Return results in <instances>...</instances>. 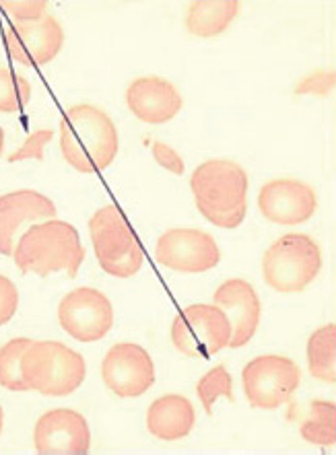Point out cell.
Instances as JSON below:
<instances>
[{
    "instance_id": "8",
    "label": "cell",
    "mask_w": 336,
    "mask_h": 455,
    "mask_svg": "<svg viewBox=\"0 0 336 455\" xmlns=\"http://www.w3.org/2000/svg\"><path fill=\"white\" fill-rule=\"evenodd\" d=\"M301 386V369L283 355H260L242 371V387L254 411H279Z\"/></svg>"
},
{
    "instance_id": "15",
    "label": "cell",
    "mask_w": 336,
    "mask_h": 455,
    "mask_svg": "<svg viewBox=\"0 0 336 455\" xmlns=\"http://www.w3.org/2000/svg\"><path fill=\"white\" fill-rule=\"evenodd\" d=\"M212 303L221 307L231 323V348H242L254 338L262 317L260 297L244 278H229L212 292Z\"/></svg>"
},
{
    "instance_id": "31",
    "label": "cell",
    "mask_w": 336,
    "mask_h": 455,
    "mask_svg": "<svg viewBox=\"0 0 336 455\" xmlns=\"http://www.w3.org/2000/svg\"><path fill=\"white\" fill-rule=\"evenodd\" d=\"M3 427H4V411L3 406H0V435H3Z\"/></svg>"
},
{
    "instance_id": "21",
    "label": "cell",
    "mask_w": 336,
    "mask_h": 455,
    "mask_svg": "<svg viewBox=\"0 0 336 455\" xmlns=\"http://www.w3.org/2000/svg\"><path fill=\"white\" fill-rule=\"evenodd\" d=\"M308 369L324 383H336V326L328 323L316 330L308 340Z\"/></svg>"
},
{
    "instance_id": "20",
    "label": "cell",
    "mask_w": 336,
    "mask_h": 455,
    "mask_svg": "<svg viewBox=\"0 0 336 455\" xmlns=\"http://www.w3.org/2000/svg\"><path fill=\"white\" fill-rule=\"evenodd\" d=\"M300 435L303 441L320 447L336 443V404L328 400L309 402L308 411L300 416Z\"/></svg>"
},
{
    "instance_id": "2",
    "label": "cell",
    "mask_w": 336,
    "mask_h": 455,
    "mask_svg": "<svg viewBox=\"0 0 336 455\" xmlns=\"http://www.w3.org/2000/svg\"><path fill=\"white\" fill-rule=\"evenodd\" d=\"M190 190L198 212L219 229H237L248 214V172L236 161L209 159L192 172Z\"/></svg>"
},
{
    "instance_id": "1",
    "label": "cell",
    "mask_w": 336,
    "mask_h": 455,
    "mask_svg": "<svg viewBox=\"0 0 336 455\" xmlns=\"http://www.w3.org/2000/svg\"><path fill=\"white\" fill-rule=\"evenodd\" d=\"M120 148L118 128L106 109L76 103L60 118V153L79 173H100L114 164Z\"/></svg>"
},
{
    "instance_id": "14",
    "label": "cell",
    "mask_w": 336,
    "mask_h": 455,
    "mask_svg": "<svg viewBox=\"0 0 336 455\" xmlns=\"http://www.w3.org/2000/svg\"><path fill=\"white\" fill-rule=\"evenodd\" d=\"M258 208L270 223L295 227L309 220L318 211V194L308 181L281 178L260 188Z\"/></svg>"
},
{
    "instance_id": "3",
    "label": "cell",
    "mask_w": 336,
    "mask_h": 455,
    "mask_svg": "<svg viewBox=\"0 0 336 455\" xmlns=\"http://www.w3.org/2000/svg\"><path fill=\"white\" fill-rule=\"evenodd\" d=\"M12 259L23 275L48 278L62 270L68 278H76L81 264L85 262V248L75 225L60 219H48L31 225L17 239Z\"/></svg>"
},
{
    "instance_id": "6",
    "label": "cell",
    "mask_w": 336,
    "mask_h": 455,
    "mask_svg": "<svg viewBox=\"0 0 336 455\" xmlns=\"http://www.w3.org/2000/svg\"><path fill=\"white\" fill-rule=\"evenodd\" d=\"M89 237H92L97 262L109 276L132 278L143 268V248L116 204L103 206L92 214Z\"/></svg>"
},
{
    "instance_id": "22",
    "label": "cell",
    "mask_w": 336,
    "mask_h": 455,
    "mask_svg": "<svg viewBox=\"0 0 336 455\" xmlns=\"http://www.w3.org/2000/svg\"><path fill=\"white\" fill-rule=\"evenodd\" d=\"M31 342V338H12L0 348V387L9 392H29L21 373V359Z\"/></svg>"
},
{
    "instance_id": "24",
    "label": "cell",
    "mask_w": 336,
    "mask_h": 455,
    "mask_svg": "<svg viewBox=\"0 0 336 455\" xmlns=\"http://www.w3.org/2000/svg\"><path fill=\"white\" fill-rule=\"evenodd\" d=\"M31 100V83L11 68L0 67V114L23 112Z\"/></svg>"
},
{
    "instance_id": "12",
    "label": "cell",
    "mask_w": 336,
    "mask_h": 455,
    "mask_svg": "<svg viewBox=\"0 0 336 455\" xmlns=\"http://www.w3.org/2000/svg\"><path fill=\"white\" fill-rule=\"evenodd\" d=\"M4 44L15 64H21L25 68L44 67L60 54L64 29L52 15L34 23H12L4 28Z\"/></svg>"
},
{
    "instance_id": "7",
    "label": "cell",
    "mask_w": 336,
    "mask_h": 455,
    "mask_svg": "<svg viewBox=\"0 0 336 455\" xmlns=\"http://www.w3.org/2000/svg\"><path fill=\"white\" fill-rule=\"evenodd\" d=\"M173 348L188 359H211L229 347L231 323L215 303H194L173 317Z\"/></svg>"
},
{
    "instance_id": "29",
    "label": "cell",
    "mask_w": 336,
    "mask_h": 455,
    "mask_svg": "<svg viewBox=\"0 0 336 455\" xmlns=\"http://www.w3.org/2000/svg\"><path fill=\"white\" fill-rule=\"evenodd\" d=\"M19 307V291L15 283L0 275V326L9 323Z\"/></svg>"
},
{
    "instance_id": "9",
    "label": "cell",
    "mask_w": 336,
    "mask_h": 455,
    "mask_svg": "<svg viewBox=\"0 0 336 455\" xmlns=\"http://www.w3.org/2000/svg\"><path fill=\"white\" fill-rule=\"evenodd\" d=\"M60 328L79 342H97L114 328L112 301L100 289L79 287L58 303Z\"/></svg>"
},
{
    "instance_id": "13",
    "label": "cell",
    "mask_w": 336,
    "mask_h": 455,
    "mask_svg": "<svg viewBox=\"0 0 336 455\" xmlns=\"http://www.w3.org/2000/svg\"><path fill=\"white\" fill-rule=\"evenodd\" d=\"M34 447L42 455H79L92 447V428L73 408H52L44 412L34 428Z\"/></svg>"
},
{
    "instance_id": "16",
    "label": "cell",
    "mask_w": 336,
    "mask_h": 455,
    "mask_svg": "<svg viewBox=\"0 0 336 455\" xmlns=\"http://www.w3.org/2000/svg\"><path fill=\"white\" fill-rule=\"evenodd\" d=\"M126 106L145 124H165L182 112L184 97L164 76H139L126 87Z\"/></svg>"
},
{
    "instance_id": "11",
    "label": "cell",
    "mask_w": 336,
    "mask_h": 455,
    "mask_svg": "<svg viewBox=\"0 0 336 455\" xmlns=\"http://www.w3.org/2000/svg\"><path fill=\"white\" fill-rule=\"evenodd\" d=\"M101 379L118 398H139L155 383V363L137 342H118L101 361Z\"/></svg>"
},
{
    "instance_id": "18",
    "label": "cell",
    "mask_w": 336,
    "mask_h": 455,
    "mask_svg": "<svg viewBox=\"0 0 336 455\" xmlns=\"http://www.w3.org/2000/svg\"><path fill=\"white\" fill-rule=\"evenodd\" d=\"M196 425V412L186 395L165 394L148 406L147 428L159 441H180L188 437Z\"/></svg>"
},
{
    "instance_id": "17",
    "label": "cell",
    "mask_w": 336,
    "mask_h": 455,
    "mask_svg": "<svg viewBox=\"0 0 336 455\" xmlns=\"http://www.w3.org/2000/svg\"><path fill=\"white\" fill-rule=\"evenodd\" d=\"M56 204L36 190H15L0 196V253L12 256L23 223L56 219Z\"/></svg>"
},
{
    "instance_id": "4",
    "label": "cell",
    "mask_w": 336,
    "mask_h": 455,
    "mask_svg": "<svg viewBox=\"0 0 336 455\" xmlns=\"http://www.w3.org/2000/svg\"><path fill=\"white\" fill-rule=\"evenodd\" d=\"M21 373L29 392L64 398L83 386L87 363L81 353L56 340H34L23 353Z\"/></svg>"
},
{
    "instance_id": "5",
    "label": "cell",
    "mask_w": 336,
    "mask_h": 455,
    "mask_svg": "<svg viewBox=\"0 0 336 455\" xmlns=\"http://www.w3.org/2000/svg\"><path fill=\"white\" fill-rule=\"evenodd\" d=\"M322 270V250L306 233H287L262 258L264 283L283 295L306 291Z\"/></svg>"
},
{
    "instance_id": "25",
    "label": "cell",
    "mask_w": 336,
    "mask_h": 455,
    "mask_svg": "<svg viewBox=\"0 0 336 455\" xmlns=\"http://www.w3.org/2000/svg\"><path fill=\"white\" fill-rule=\"evenodd\" d=\"M0 9L15 23H34L48 15V3L44 0H0Z\"/></svg>"
},
{
    "instance_id": "26",
    "label": "cell",
    "mask_w": 336,
    "mask_h": 455,
    "mask_svg": "<svg viewBox=\"0 0 336 455\" xmlns=\"http://www.w3.org/2000/svg\"><path fill=\"white\" fill-rule=\"evenodd\" d=\"M54 139V130L42 128L31 132L17 151H12L6 161L9 164H19V161H44V148Z\"/></svg>"
},
{
    "instance_id": "19",
    "label": "cell",
    "mask_w": 336,
    "mask_h": 455,
    "mask_svg": "<svg viewBox=\"0 0 336 455\" xmlns=\"http://www.w3.org/2000/svg\"><path fill=\"white\" fill-rule=\"evenodd\" d=\"M240 6L237 0H194L186 9L184 28L194 37H217L231 28Z\"/></svg>"
},
{
    "instance_id": "28",
    "label": "cell",
    "mask_w": 336,
    "mask_h": 455,
    "mask_svg": "<svg viewBox=\"0 0 336 455\" xmlns=\"http://www.w3.org/2000/svg\"><path fill=\"white\" fill-rule=\"evenodd\" d=\"M151 153H153L155 164L167 169V172L173 175H184V172H186L184 159H182V155L176 151V148L165 145V142H161V140H153Z\"/></svg>"
},
{
    "instance_id": "27",
    "label": "cell",
    "mask_w": 336,
    "mask_h": 455,
    "mask_svg": "<svg viewBox=\"0 0 336 455\" xmlns=\"http://www.w3.org/2000/svg\"><path fill=\"white\" fill-rule=\"evenodd\" d=\"M334 89V70H318L309 75L295 87L297 95H318L328 97Z\"/></svg>"
},
{
    "instance_id": "10",
    "label": "cell",
    "mask_w": 336,
    "mask_h": 455,
    "mask_svg": "<svg viewBox=\"0 0 336 455\" xmlns=\"http://www.w3.org/2000/svg\"><path fill=\"white\" fill-rule=\"evenodd\" d=\"M155 259L165 268L198 275L217 268L221 262V250L211 233L190 227L165 231L155 245Z\"/></svg>"
},
{
    "instance_id": "30",
    "label": "cell",
    "mask_w": 336,
    "mask_h": 455,
    "mask_svg": "<svg viewBox=\"0 0 336 455\" xmlns=\"http://www.w3.org/2000/svg\"><path fill=\"white\" fill-rule=\"evenodd\" d=\"M3 151H4V130L0 126V157H3Z\"/></svg>"
},
{
    "instance_id": "23",
    "label": "cell",
    "mask_w": 336,
    "mask_h": 455,
    "mask_svg": "<svg viewBox=\"0 0 336 455\" xmlns=\"http://www.w3.org/2000/svg\"><path fill=\"white\" fill-rule=\"evenodd\" d=\"M196 394L204 412L209 416H212V408H215V402L219 398L234 402V379H231L228 367L217 365L211 371H206L196 383Z\"/></svg>"
}]
</instances>
